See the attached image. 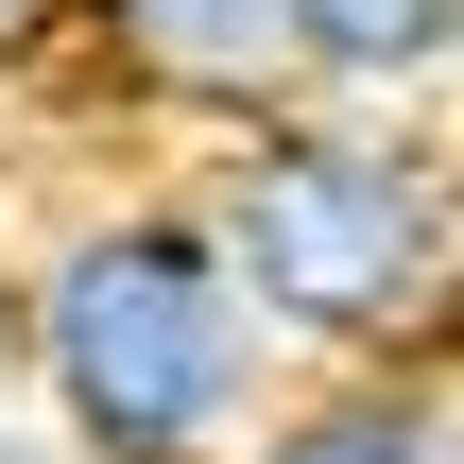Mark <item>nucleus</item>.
I'll return each mask as SVG.
<instances>
[{"label": "nucleus", "mask_w": 464, "mask_h": 464, "mask_svg": "<svg viewBox=\"0 0 464 464\" xmlns=\"http://www.w3.org/2000/svg\"><path fill=\"white\" fill-rule=\"evenodd\" d=\"M17 379L69 464H224L276 396V344L189 189H86L17 258Z\"/></svg>", "instance_id": "f257e3e1"}, {"label": "nucleus", "mask_w": 464, "mask_h": 464, "mask_svg": "<svg viewBox=\"0 0 464 464\" xmlns=\"http://www.w3.org/2000/svg\"><path fill=\"white\" fill-rule=\"evenodd\" d=\"M258 344L293 362H430L448 344V276H464V207H448V138L379 121V103H276L241 138H207L189 172Z\"/></svg>", "instance_id": "f03ea898"}, {"label": "nucleus", "mask_w": 464, "mask_h": 464, "mask_svg": "<svg viewBox=\"0 0 464 464\" xmlns=\"http://www.w3.org/2000/svg\"><path fill=\"white\" fill-rule=\"evenodd\" d=\"M86 52V86L121 121H172V138H241L293 103V52H276V0H69L52 17Z\"/></svg>", "instance_id": "7ed1b4c3"}, {"label": "nucleus", "mask_w": 464, "mask_h": 464, "mask_svg": "<svg viewBox=\"0 0 464 464\" xmlns=\"http://www.w3.org/2000/svg\"><path fill=\"white\" fill-rule=\"evenodd\" d=\"M224 464H464L448 362H327V379H276Z\"/></svg>", "instance_id": "20e7f679"}, {"label": "nucleus", "mask_w": 464, "mask_h": 464, "mask_svg": "<svg viewBox=\"0 0 464 464\" xmlns=\"http://www.w3.org/2000/svg\"><path fill=\"white\" fill-rule=\"evenodd\" d=\"M276 52H293V103H448L464 69V0H276Z\"/></svg>", "instance_id": "39448f33"}, {"label": "nucleus", "mask_w": 464, "mask_h": 464, "mask_svg": "<svg viewBox=\"0 0 464 464\" xmlns=\"http://www.w3.org/2000/svg\"><path fill=\"white\" fill-rule=\"evenodd\" d=\"M52 17H69V0H0V69H34V52H52Z\"/></svg>", "instance_id": "423d86ee"}, {"label": "nucleus", "mask_w": 464, "mask_h": 464, "mask_svg": "<svg viewBox=\"0 0 464 464\" xmlns=\"http://www.w3.org/2000/svg\"><path fill=\"white\" fill-rule=\"evenodd\" d=\"M0 464H69V448H52V430H34V413H0Z\"/></svg>", "instance_id": "0eeeda50"}]
</instances>
